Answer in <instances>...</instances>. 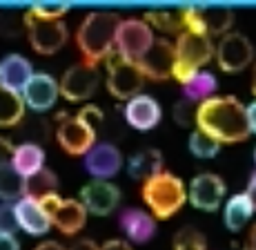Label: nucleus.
I'll return each mask as SVG.
<instances>
[{
  "mask_svg": "<svg viewBox=\"0 0 256 250\" xmlns=\"http://www.w3.org/2000/svg\"><path fill=\"white\" fill-rule=\"evenodd\" d=\"M34 74L36 72H34L32 61H27L20 54H7L0 58V87L4 90L22 94Z\"/></svg>",
  "mask_w": 256,
  "mask_h": 250,
  "instance_id": "nucleus-19",
  "label": "nucleus"
},
{
  "mask_svg": "<svg viewBox=\"0 0 256 250\" xmlns=\"http://www.w3.org/2000/svg\"><path fill=\"white\" fill-rule=\"evenodd\" d=\"M196 127L212 139L223 143H240L252 130L248 121V105H243L236 96H212L200 103L196 112Z\"/></svg>",
  "mask_w": 256,
  "mask_h": 250,
  "instance_id": "nucleus-1",
  "label": "nucleus"
},
{
  "mask_svg": "<svg viewBox=\"0 0 256 250\" xmlns=\"http://www.w3.org/2000/svg\"><path fill=\"white\" fill-rule=\"evenodd\" d=\"M127 172H130L132 179H140L142 183L147 179H152L154 174L163 172V154H160V150L147 148L136 152L130 159V163H127Z\"/></svg>",
  "mask_w": 256,
  "mask_h": 250,
  "instance_id": "nucleus-23",
  "label": "nucleus"
},
{
  "mask_svg": "<svg viewBox=\"0 0 256 250\" xmlns=\"http://www.w3.org/2000/svg\"><path fill=\"white\" fill-rule=\"evenodd\" d=\"M245 250H248V248H245Z\"/></svg>",
  "mask_w": 256,
  "mask_h": 250,
  "instance_id": "nucleus-46",
  "label": "nucleus"
},
{
  "mask_svg": "<svg viewBox=\"0 0 256 250\" xmlns=\"http://www.w3.org/2000/svg\"><path fill=\"white\" fill-rule=\"evenodd\" d=\"M70 250H100L96 241H92V239H80V241H76Z\"/></svg>",
  "mask_w": 256,
  "mask_h": 250,
  "instance_id": "nucleus-39",
  "label": "nucleus"
},
{
  "mask_svg": "<svg viewBox=\"0 0 256 250\" xmlns=\"http://www.w3.org/2000/svg\"><path fill=\"white\" fill-rule=\"evenodd\" d=\"M80 201L87 208V212L105 217V214L114 212L118 203H120V188L114 185L112 181L94 179L80 188Z\"/></svg>",
  "mask_w": 256,
  "mask_h": 250,
  "instance_id": "nucleus-14",
  "label": "nucleus"
},
{
  "mask_svg": "<svg viewBox=\"0 0 256 250\" xmlns=\"http://www.w3.org/2000/svg\"><path fill=\"white\" fill-rule=\"evenodd\" d=\"M120 228L134 243H147L156 234V219L145 210L127 208L120 212Z\"/></svg>",
  "mask_w": 256,
  "mask_h": 250,
  "instance_id": "nucleus-20",
  "label": "nucleus"
},
{
  "mask_svg": "<svg viewBox=\"0 0 256 250\" xmlns=\"http://www.w3.org/2000/svg\"><path fill=\"white\" fill-rule=\"evenodd\" d=\"M154 32L142 18H125L116 32V52L127 61L138 63L154 45Z\"/></svg>",
  "mask_w": 256,
  "mask_h": 250,
  "instance_id": "nucleus-6",
  "label": "nucleus"
},
{
  "mask_svg": "<svg viewBox=\"0 0 256 250\" xmlns=\"http://www.w3.org/2000/svg\"><path fill=\"white\" fill-rule=\"evenodd\" d=\"M45 212L52 219V225H56L62 234H76L87 223V208L78 199H60L58 192L47 194L38 199Z\"/></svg>",
  "mask_w": 256,
  "mask_h": 250,
  "instance_id": "nucleus-5",
  "label": "nucleus"
},
{
  "mask_svg": "<svg viewBox=\"0 0 256 250\" xmlns=\"http://www.w3.org/2000/svg\"><path fill=\"white\" fill-rule=\"evenodd\" d=\"M174 63H176V47L167 38H156L154 45L150 47V52L138 61V67L145 74V78L167 81V78H172Z\"/></svg>",
  "mask_w": 256,
  "mask_h": 250,
  "instance_id": "nucleus-13",
  "label": "nucleus"
},
{
  "mask_svg": "<svg viewBox=\"0 0 256 250\" xmlns=\"http://www.w3.org/2000/svg\"><path fill=\"white\" fill-rule=\"evenodd\" d=\"M14 152H16V148H14V145L9 143L7 139H0V165L12 163Z\"/></svg>",
  "mask_w": 256,
  "mask_h": 250,
  "instance_id": "nucleus-36",
  "label": "nucleus"
},
{
  "mask_svg": "<svg viewBox=\"0 0 256 250\" xmlns=\"http://www.w3.org/2000/svg\"><path fill=\"white\" fill-rule=\"evenodd\" d=\"M58 188V179L52 170H40L38 174H34L32 179H27V197L42 199L47 194H54Z\"/></svg>",
  "mask_w": 256,
  "mask_h": 250,
  "instance_id": "nucleus-29",
  "label": "nucleus"
},
{
  "mask_svg": "<svg viewBox=\"0 0 256 250\" xmlns=\"http://www.w3.org/2000/svg\"><path fill=\"white\" fill-rule=\"evenodd\" d=\"M200 18L208 36H225L234 23V12L230 7H200Z\"/></svg>",
  "mask_w": 256,
  "mask_h": 250,
  "instance_id": "nucleus-24",
  "label": "nucleus"
},
{
  "mask_svg": "<svg viewBox=\"0 0 256 250\" xmlns=\"http://www.w3.org/2000/svg\"><path fill=\"white\" fill-rule=\"evenodd\" d=\"M176 63L192 70L200 72V67L208 65L212 58L216 56V47L212 43L210 36L203 34H192V32H183L176 38Z\"/></svg>",
  "mask_w": 256,
  "mask_h": 250,
  "instance_id": "nucleus-10",
  "label": "nucleus"
},
{
  "mask_svg": "<svg viewBox=\"0 0 256 250\" xmlns=\"http://www.w3.org/2000/svg\"><path fill=\"white\" fill-rule=\"evenodd\" d=\"M254 61V45L243 34L230 32L216 45V63L228 74H238Z\"/></svg>",
  "mask_w": 256,
  "mask_h": 250,
  "instance_id": "nucleus-9",
  "label": "nucleus"
},
{
  "mask_svg": "<svg viewBox=\"0 0 256 250\" xmlns=\"http://www.w3.org/2000/svg\"><path fill=\"white\" fill-rule=\"evenodd\" d=\"M14 210H16L18 228L32 234V237H42L52 228V219H49V214L45 212V208L40 205L38 199L22 197L20 201L14 203Z\"/></svg>",
  "mask_w": 256,
  "mask_h": 250,
  "instance_id": "nucleus-18",
  "label": "nucleus"
},
{
  "mask_svg": "<svg viewBox=\"0 0 256 250\" xmlns=\"http://www.w3.org/2000/svg\"><path fill=\"white\" fill-rule=\"evenodd\" d=\"M122 168V152L114 143H96L85 154V170L98 181L116 176Z\"/></svg>",
  "mask_w": 256,
  "mask_h": 250,
  "instance_id": "nucleus-16",
  "label": "nucleus"
},
{
  "mask_svg": "<svg viewBox=\"0 0 256 250\" xmlns=\"http://www.w3.org/2000/svg\"><path fill=\"white\" fill-rule=\"evenodd\" d=\"M24 25L29 32L32 50L42 56H52L67 43V27L62 21H42L32 12L24 14Z\"/></svg>",
  "mask_w": 256,
  "mask_h": 250,
  "instance_id": "nucleus-7",
  "label": "nucleus"
},
{
  "mask_svg": "<svg viewBox=\"0 0 256 250\" xmlns=\"http://www.w3.org/2000/svg\"><path fill=\"white\" fill-rule=\"evenodd\" d=\"M78 116H80V119H85L92 127H96V123H100V121L105 119V116H102V112L98 110L96 105H85L80 112H78Z\"/></svg>",
  "mask_w": 256,
  "mask_h": 250,
  "instance_id": "nucleus-35",
  "label": "nucleus"
},
{
  "mask_svg": "<svg viewBox=\"0 0 256 250\" xmlns=\"http://www.w3.org/2000/svg\"><path fill=\"white\" fill-rule=\"evenodd\" d=\"M29 12L42 21H62V16L70 14V7L67 5H34Z\"/></svg>",
  "mask_w": 256,
  "mask_h": 250,
  "instance_id": "nucleus-33",
  "label": "nucleus"
},
{
  "mask_svg": "<svg viewBox=\"0 0 256 250\" xmlns=\"http://www.w3.org/2000/svg\"><path fill=\"white\" fill-rule=\"evenodd\" d=\"M245 194H248L250 201H252L254 212H256V172L250 176V181H248V190H245Z\"/></svg>",
  "mask_w": 256,
  "mask_h": 250,
  "instance_id": "nucleus-40",
  "label": "nucleus"
},
{
  "mask_svg": "<svg viewBox=\"0 0 256 250\" xmlns=\"http://www.w3.org/2000/svg\"><path fill=\"white\" fill-rule=\"evenodd\" d=\"M216 87H218V81H216V76L212 74V72H203L200 70L198 74L192 78L187 85H183V94L185 99H190L192 103H205L210 101L212 96H214Z\"/></svg>",
  "mask_w": 256,
  "mask_h": 250,
  "instance_id": "nucleus-27",
  "label": "nucleus"
},
{
  "mask_svg": "<svg viewBox=\"0 0 256 250\" xmlns=\"http://www.w3.org/2000/svg\"><path fill=\"white\" fill-rule=\"evenodd\" d=\"M174 250H208V241H205L203 232L192 225H185L176 232L174 237Z\"/></svg>",
  "mask_w": 256,
  "mask_h": 250,
  "instance_id": "nucleus-31",
  "label": "nucleus"
},
{
  "mask_svg": "<svg viewBox=\"0 0 256 250\" xmlns=\"http://www.w3.org/2000/svg\"><path fill=\"white\" fill-rule=\"evenodd\" d=\"M98 85V72L90 63H76L60 78V94L72 103L87 101Z\"/></svg>",
  "mask_w": 256,
  "mask_h": 250,
  "instance_id": "nucleus-12",
  "label": "nucleus"
},
{
  "mask_svg": "<svg viewBox=\"0 0 256 250\" xmlns=\"http://www.w3.org/2000/svg\"><path fill=\"white\" fill-rule=\"evenodd\" d=\"M34 250H67V248L60 246L58 241H42V243H38Z\"/></svg>",
  "mask_w": 256,
  "mask_h": 250,
  "instance_id": "nucleus-42",
  "label": "nucleus"
},
{
  "mask_svg": "<svg viewBox=\"0 0 256 250\" xmlns=\"http://www.w3.org/2000/svg\"><path fill=\"white\" fill-rule=\"evenodd\" d=\"M142 21L150 27H156L163 34H183L185 25H183V14L180 9H156V12H147Z\"/></svg>",
  "mask_w": 256,
  "mask_h": 250,
  "instance_id": "nucleus-28",
  "label": "nucleus"
},
{
  "mask_svg": "<svg viewBox=\"0 0 256 250\" xmlns=\"http://www.w3.org/2000/svg\"><path fill=\"white\" fill-rule=\"evenodd\" d=\"M142 83H145V74L140 72L138 63L127 61L118 52L107 58V90L112 96L130 101L140 94Z\"/></svg>",
  "mask_w": 256,
  "mask_h": 250,
  "instance_id": "nucleus-4",
  "label": "nucleus"
},
{
  "mask_svg": "<svg viewBox=\"0 0 256 250\" xmlns=\"http://www.w3.org/2000/svg\"><path fill=\"white\" fill-rule=\"evenodd\" d=\"M254 161H256V150H254Z\"/></svg>",
  "mask_w": 256,
  "mask_h": 250,
  "instance_id": "nucleus-45",
  "label": "nucleus"
},
{
  "mask_svg": "<svg viewBox=\"0 0 256 250\" xmlns=\"http://www.w3.org/2000/svg\"><path fill=\"white\" fill-rule=\"evenodd\" d=\"M160 116V103L150 94H138L134 99L127 101L125 105V121L130 123V127L138 132H147V130H154L158 125Z\"/></svg>",
  "mask_w": 256,
  "mask_h": 250,
  "instance_id": "nucleus-17",
  "label": "nucleus"
},
{
  "mask_svg": "<svg viewBox=\"0 0 256 250\" xmlns=\"http://www.w3.org/2000/svg\"><path fill=\"white\" fill-rule=\"evenodd\" d=\"M0 250H20V243L14 234H0Z\"/></svg>",
  "mask_w": 256,
  "mask_h": 250,
  "instance_id": "nucleus-37",
  "label": "nucleus"
},
{
  "mask_svg": "<svg viewBox=\"0 0 256 250\" xmlns=\"http://www.w3.org/2000/svg\"><path fill=\"white\" fill-rule=\"evenodd\" d=\"M248 121H250V130H252V134H256V99L248 105Z\"/></svg>",
  "mask_w": 256,
  "mask_h": 250,
  "instance_id": "nucleus-41",
  "label": "nucleus"
},
{
  "mask_svg": "<svg viewBox=\"0 0 256 250\" xmlns=\"http://www.w3.org/2000/svg\"><path fill=\"white\" fill-rule=\"evenodd\" d=\"M56 141L72 156L87 154L96 145V127H92L80 116H62L56 127Z\"/></svg>",
  "mask_w": 256,
  "mask_h": 250,
  "instance_id": "nucleus-8",
  "label": "nucleus"
},
{
  "mask_svg": "<svg viewBox=\"0 0 256 250\" xmlns=\"http://www.w3.org/2000/svg\"><path fill=\"white\" fill-rule=\"evenodd\" d=\"M100 250H134V248L127 241H122V239H110V241L102 243Z\"/></svg>",
  "mask_w": 256,
  "mask_h": 250,
  "instance_id": "nucleus-38",
  "label": "nucleus"
},
{
  "mask_svg": "<svg viewBox=\"0 0 256 250\" xmlns=\"http://www.w3.org/2000/svg\"><path fill=\"white\" fill-rule=\"evenodd\" d=\"M142 201L147 203L152 217L156 219H170L185 205L187 199V188L180 181V176L172 172H158L152 179L142 183Z\"/></svg>",
  "mask_w": 256,
  "mask_h": 250,
  "instance_id": "nucleus-3",
  "label": "nucleus"
},
{
  "mask_svg": "<svg viewBox=\"0 0 256 250\" xmlns=\"http://www.w3.org/2000/svg\"><path fill=\"white\" fill-rule=\"evenodd\" d=\"M218 150H220L218 141L212 139L205 132H200L198 127L190 134V152L194 156H198V159H214L218 154Z\"/></svg>",
  "mask_w": 256,
  "mask_h": 250,
  "instance_id": "nucleus-30",
  "label": "nucleus"
},
{
  "mask_svg": "<svg viewBox=\"0 0 256 250\" xmlns=\"http://www.w3.org/2000/svg\"><path fill=\"white\" fill-rule=\"evenodd\" d=\"M58 96H60V83L47 72H36L22 90L24 105L32 107L34 112H45L54 107Z\"/></svg>",
  "mask_w": 256,
  "mask_h": 250,
  "instance_id": "nucleus-15",
  "label": "nucleus"
},
{
  "mask_svg": "<svg viewBox=\"0 0 256 250\" xmlns=\"http://www.w3.org/2000/svg\"><path fill=\"white\" fill-rule=\"evenodd\" d=\"M22 197H27V179L18 174L12 163L0 165V199L20 201Z\"/></svg>",
  "mask_w": 256,
  "mask_h": 250,
  "instance_id": "nucleus-26",
  "label": "nucleus"
},
{
  "mask_svg": "<svg viewBox=\"0 0 256 250\" xmlns=\"http://www.w3.org/2000/svg\"><path fill=\"white\" fill-rule=\"evenodd\" d=\"M225 197V181L214 172H200L192 179L190 190H187V199L194 208L205 210V212H214L220 208Z\"/></svg>",
  "mask_w": 256,
  "mask_h": 250,
  "instance_id": "nucleus-11",
  "label": "nucleus"
},
{
  "mask_svg": "<svg viewBox=\"0 0 256 250\" xmlns=\"http://www.w3.org/2000/svg\"><path fill=\"white\" fill-rule=\"evenodd\" d=\"M12 165L16 168V172L20 176L32 179L34 174L45 170V150H42L38 143H34V141H24V143L16 145Z\"/></svg>",
  "mask_w": 256,
  "mask_h": 250,
  "instance_id": "nucleus-21",
  "label": "nucleus"
},
{
  "mask_svg": "<svg viewBox=\"0 0 256 250\" xmlns=\"http://www.w3.org/2000/svg\"><path fill=\"white\" fill-rule=\"evenodd\" d=\"M120 16L116 12H92L85 16L76 34L78 50L82 61L96 67L116 52V32L120 25Z\"/></svg>",
  "mask_w": 256,
  "mask_h": 250,
  "instance_id": "nucleus-2",
  "label": "nucleus"
},
{
  "mask_svg": "<svg viewBox=\"0 0 256 250\" xmlns=\"http://www.w3.org/2000/svg\"><path fill=\"white\" fill-rule=\"evenodd\" d=\"M24 99L18 92H9L0 87V127H14L24 116Z\"/></svg>",
  "mask_w": 256,
  "mask_h": 250,
  "instance_id": "nucleus-25",
  "label": "nucleus"
},
{
  "mask_svg": "<svg viewBox=\"0 0 256 250\" xmlns=\"http://www.w3.org/2000/svg\"><path fill=\"white\" fill-rule=\"evenodd\" d=\"M18 230L16 210L9 203H0V234H14Z\"/></svg>",
  "mask_w": 256,
  "mask_h": 250,
  "instance_id": "nucleus-34",
  "label": "nucleus"
},
{
  "mask_svg": "<svg viewBox=\"0 0 256 250\" xmlns=\"http://www.w3.org/2000/svg\"><path fill=\"white\" fill-rule=\"evenodd\" d=\"M196 112H198V105L183 96V99H180V101L174 105V121H176L178 125L187 127V125L196 123Z\"/></svg>",
  "mask_w": 256,
  "mask_h": 250,
  "instance_id": "nucleus-32",
  "label": "nucleus"
},
{
  "mask_svg": "<svg viewBox=\"0 0 256 250\" xmlns=\"http://www.w3.org/2000/svg\"><path fill=\"white\" fill-rule=\"evenodd\" d=\"M252 92L256 96V65H254V72H252Z\"/></svg>",
  "mask_w": 256,
  "mask_h": 250,
  "instance_id": "nucleus-44",
  "label": "nucleus"
},
{
  "mask_svg": "<svg viewBox=\"0 0 256 250\" xmlns=\"http://www.w3.org/2000/svg\"><path fill=\"white\" fill-rule=\"evenodd\" d=\"M252 214H254V205H252V201H250L248 194L245 192L232 194L223 208V223L228 230L238 232V230H243L245 223L252 219Z\"/></svg>",
  "mask_w": 256,
  "mask_h": 250,
  "instance_id": "nucleus-22",
  "label": "nucleus"
},
{
  "mask_svg": "<svg viewBox=\"0 0 256 250\" xmlns=\"http://www.w3.org/2000/svg\"><path fill=\"white\" fill-rule=\"evenodd\" d=\"M248 250H256V223L250 228V232H248Z\"/></svg>",
  "mask_w": 256,
  "mask_h": 250,
  "instance_id": "nucleus-43",
  "label": "nucleus"
}]
</instances>
